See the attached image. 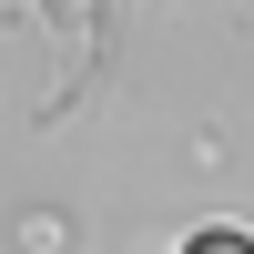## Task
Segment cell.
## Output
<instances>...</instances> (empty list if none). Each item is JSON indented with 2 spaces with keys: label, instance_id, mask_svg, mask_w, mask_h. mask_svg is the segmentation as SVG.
<instances>
[{
  "label": "cell",
  "instance_id": "obj_1",
  "mask_svg": "<svg viewBox=\"0 0 254 254\" xmlns=\"http://www.w3.org/2000/svg\"><path fill=\"white\" fill-rule=\"evenodd\" d=\"M193 254H244V234H203V244H193Z\"/></svg>",
  "mask_w": 254,
  "mask_h": 254
}]
</instances>
